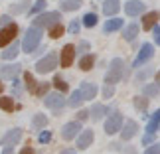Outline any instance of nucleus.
<instances>
[{"instance_id": "5701e85b", "label": "nucleus", "mask_w": 160, "mask_h": 154, "mask_svg": "<svg viewBox=\"0 0 160 154\" xmlns=\"http://www.w3.org/2000/svg\"><path fill=\"white\" fill-rule=\"evenodd\" d=\"M105 115H107V107H105V105L95 103L93 107H91V119H93V121H101Z\"/></svg>"}, {"instance_id": "473e14b6", "label": "nucleus", "mask_w": 160, "mask_h": 154, "mask_svg": "<svg viewBox=\"0 0 160 154\" xmlns=\"http://www.w3.org/2000/svg\"><path fill=\"white\" fill-rule=\"evenodd\" d=\"M142 93L146 95V97H156L158 93H160V85L156 83V85H144V89H142Z\"/></svg>"}, {"instance_id": "ddd939ff", "label": "nucleus", "mask_w": 160, "mask_h": 154, "mask_svg": "<svg viewBox=\"0 0 160 154\" xmlns=\"http://www.w3.org/2000/svg\"><path fill=\"white\" fill-rule=\"evenodd\" d=\"M22 71L20 63H12V65H0V77L2 79H16V75Z\"/></svg>"}, {"instance_id": "f3484780", "label": "nucleus", "mask_w": 160, "mask_h": 154, "mask_svg": "<svg viewBox=\"0 0 160 154\" xmlns=\"http://www.w3.org/2000/svg\"><path fill=\"white\" fill-rule=\"evenodd\" d=\"M119 10H121L119 0H105V2H103V12H105V16H115Z\"/></svg>"}, {"instance_id": "864d4df0", "label": "nucleus", "mask_w": 160, "mask_h": 154, "mask_svg": "<svg viewBox=\"0 0 160 154\" xmlns=\"http://www.w3.org/2000/svg\"><path fill=\"white\" fill-rule=\"evenodd\" d=\"M156 83H158V85H160V71H158V73H156Z\"/></svg>"}, {"instance_id": "20e7f679", "label": "nucleus", "mask_w": 160, "mask_h": 154, "mask_svg": "<svg viewBox=\"0 0 160 154\" xmlns=\"http://www.w3.org/2000/svg\"><path fill=\"white\" fill-rule=\"evenodd\" d=\"M58 63H59V55L55 52H50L46 57H42L38 63H36V71L38 73H50L58 67Z\"/></svg>"}, {"instance_id": "412c9836", "label": "nucleus", "mask_w": 160, "mask_h": 154, "mask_svg": "<svg viewBox=\"0 0 160 154\" xmlns=\"http://www.w3.org/2000/svg\"><path fill=\"white\" fill-rule=\"evenodd\" d=\"M138 32H140L138 24H128V26H127L125 30H122V38H125L127 42H132V40L138 36Z\"/></svg>"}, {"instance_id": "0eeeda50", "label": "nucleus", "mask_w": 160, "mask_h": 154, "mask_svg": "<svg viewBox=\"0 0 160 154\" xmlns=\"http://www.w3.org/2000/svg\"><path fill=\"white\" fill-rule=\"evenodd\" d=\"M75 53H77V47L73 44H65L63 50L59 52V65L61 67H69L75 59Z\"/></svg>"}, {"instance_id": "c9c22d12", "label": "nucleus", "mask_w": 160, "mask_h": 154, "mask_svg": "<svg viewBox=\"0 0 160 154\" xmlns=\"http://www.w3.org/2000/svg\"><path fill=\"white\" fill-rule=\"evenodd\" d=\"M46 0H36V4L32 6V8H30V12H28V14H38V12H42V10H44L46 8Z\"/></svg>"}, {"instance_id": "6ab92c4d", "label": "nucleus", "mask_w": 160, "mask_h": 154, "mask_svg": "<svg viewBox=\"0 0 160 154\" xmlns=\"http://www.w3.org/2000/svg\"><path fill=\"white\" fill-rule=\"evenodd\" d=\"M156 131H160V109L150 117L148 125H146V132H148V134H154Z\"/></svg>"}, {"instance_id": "f03ea898", "label": "nucleus", "mask_w": 160, "mask_h": 154, "mask_svg": "<svg viewBox=\"0 0 160 154\" xmlns=\"http://www.w3.org/2000/svg\"><path fill=\"white\" fill-rule=\"evenodd\" d=\"M122 75H125V61H122L121 57H115V59H111V63H109V69L105 73V83H119Z\"/></svg>"}, {"instance_id": "de8ad7c7", "label": "nucleus", "mask_w": 160, "mask_h": 154, "mask_svg": "<svg viewBox=\"0 0 160 154\" xmlns=\"http://www.w3.org/2000/svg\"><path fill=\"white\" fill-rule=\"evenodd\" d=\"M152 140H154V134H148V132H146V137L142 138V144H150Z\"/></svg>"}, {"instance_id": "c03bdc74", "label": "nucleus", "mask_w": 160, "mask_h": 154, "mask_svg": "<svg viewBox=\"0 0 160 154\" xmlns=\"http://www.w3.org/2000/svg\"><path fill=\"white\" fill-rule=\"evenodd\" d=\"M152 34H154V42H156V46H160V28L154 26V28H152Z\"/></svg>"}, {"instance_id": "393cba45", "label": "nucleus", "mask_w": 160, "mask_h": 154, "mask_svg": "<svg viewBox=\"0 0 160 154\" xmlns=\"http://www.w3.org/2000/svg\"><path fill=\"white\" fill-rule=\"evenodd\" d=\"M81 4H83V0H63V2L59 4V8L63 12H71V10H77Z\"/></svg>"}, {"instance_id": "423d86ee", "label": "nucleus", "mask_w": 160, "mask_h": 154, "mask_svg": "<svg viewBox=\"0 0 160 154\" xmlns=\"http://www.w3.org/2000/svg\"><path fill=\"white\" fill-rule=\"evenodd\" d=\"M16 34H18V26L16 24H8L0 30V47H6L10 46L12 42L16 40Z\"/></svg>"}, {"instance_id": "603ef678", "label": "nucleus", "mask_w": 160, "mask_h": 154, "mask_svg": "<svg viewBox=\"0 0 160 154\" xmlns=\"http://www.w3.org/2000/svg\"><path fill=\"white\" fill-rule=\"evenodd\" d=\"M2 154H12V148H10V146H6V148H4V152Z\"/></svg>"}, {"instance_id": "c85d7f7f", "label": "nucleus", "mask_w": 160, "mask_h": 154, "mask_svg": "<svg viewBox=\"0 0 160 154\" xmlns=\"http://www.w3.org/2000/svg\"><path fill=\"white\" fill-rule=\"evenodd\" d=\"M134 109L140 111V113H146V109H148V99H146V95L134 97Z\"/></svg>"}, {"instance_id": "6e6552de", "label": "nucleus", "mask_w": 160, "mask_h": 154, "mask_svg": "<svg viewBox=\"0 0 160 154\" xmlns=\"http://www.w3.org/2000/svg\"><path fill=\"white\" fill-rule=\"evenodd\" d=\"M122 128V115L121 113H113L111 117H107L105 122V134H115Z\"/></svg>"}, {"instance_id": "1a4fd4ad", "label": "nucleus", "mask_w": 160, "mask_h": 154, "mask_svg": "<svg viewBox=\"0 0 160 154\" xmlns=\"http://www.w3.org/2000/svg\"><path fill=\"white\" fill-rule=\"evenodd\" d=\"M81 131V121H71V122H65L63 128H61V138L63 140H73Z\"/></svg>"}, {"instance_id": "8fccbe9b", "label": "nucleus", "mask_w": 160, "mask_h": 154, "mask_svg": "<svg viewBox=\"0 0 160 154\" xmlns=\"http://www.w3.org/2000/svg\"><path fill=\"white\" fill-rule=\"evenodd\" d=\"M20 154H34V148H30V146H26V148H22Z\"/></svg>"}, {"instance_id": "cd10ccee", "label": "nucleus", "mask_w": 160, "mask_h": 154, "mask_svg": "<svg viewBox=\"0 0 160 154\" xmlns=\"http://www.w3.org/2000/svg\"><path fill=\"white\" fill-rule=\"evenodd\" d=\"M24 85H26V89L30 91V93H34V95H36V89H38V85H36L32 73H24Z\"/></svg>"}, {"instance_id": "c756f323", "label": "nucleus", "mask_w": 160, "mask_h": 154, "mask_svg": "<svg viewBox=\"0 0 160 154\" xmlns=\"http://www.w3.org/2000/svg\"><path fill=\"white\" fill-rule=\"evenodd\" d=\"M81 20H83V26H85V28H93L95 24H97V20H99V18H97L95 12H87V14H85V16L81 18Z\"/></svg>"}, {"instance_id": "a878e982", "label": "nucleus", "mask_w": 160, "mask_h": 154, "mask_svg": "<svg viewBox=\"0 0 160 154\" xmlns=\"http://www.w3.org/2000/svg\"><path fill=\"white\" fill-rule=\"evenodd\" d=\"M93 63H95V57L91 53H87V55H83L81 59H79V67H81L83 71H89L91 67H93Z\"/></svg>"}, {"instance_id": "aec40b11", "label": "nucleus", "mask_w": 160, "mask_h": 154, "mask_svg": "<svg viewBox=\"0 0 160 154\" xmlns=\"http://www.w3.org/2000/svg\"><path fill=\"white\" fill-rule=\"evenodd\" d=\"M122 28V20L121 18H111V20L105 22V26H103V32L105 34H111V32H117V30Z\"/></svg>"}, {"instance_id": "7c9ffc66", "label": "nucleus", "mask_w": 160, "mask_h": 154, "mask_svg": "<svg viewBox=\"0 0 160 154\" xmlns=\"http://www.w3.org/2000/svg\"><path fill=\"white\" fill-rule=\"evenodd\" d=\"M0 109L6 111V113H12V111H14V101H12V97H0Z\"/></svg>"}, {"instance_id": "a18cd8bd", "label": "nucleus", "mask_w": 160, "mask_h": 154, "mask_svg": "<svg viewBox=\"0 0 160 154\" xmlns=\"http://www.w3.org/2000/svg\"><path fill=\"white\" fill-rule=\"evenodd\" d=\"M8 24H12V18L10 16H2V18H0V26H8Z\"/></svg>"}, {"instance_id": "a211bd4d", "label": "nucleus", "mask_w": 160, "mask_h": 154, "mask_svg": "<svg viewBox=\"0 0 160 154\" xmlns=\"http://www.w3.org/2000/svg\"><path fill=\"white\" fill-rule=\"evenodd\" d=\"M158 12L154 10V12H148V14H144V18H142V30H152L156 26V22H158Z\"/></svg>"}, {"instance_id": "b1692460", "label": "nucleus", "mask_w": 160, "mask_h": 154, "mask_svg": "<svg viewBox=\"0 0 160 154\" xmlns=\"http://www.w3.org/2000/svg\"><path fill=\"white\" fill-rule=\"evenodd\" d=\"M46 125H48L46 115H34V119H32V128L34 131H44Z\"/></svg>"}, {"instance_id": "bb28decb", "label": "nucleus", "mask_w": 160, "mask_h": 154, "mask_svg": "<svg viewBox=\"0 0 160 154\" xmlns=\"http://www.w3.org/2000/svg\"><path fill=\"white\" fill-rule=\"evenodd\" d=\"M83 101H85V99H83L81 91H79V89H75V91L71 93V99L67 101V103H69V107H73V109H75V107H81V103H83Z\"/></svg>"}, {"instance_id": "f257e3e1", "label": "nucleus", "mask_w": 160, "mask_h": 154, "mask_svg": "<svg viewBox=\"0 0 160 154\" xmlns=\"http://www.w3.org/2000/svg\"><path fill=\"white\" fill-rule=\"evenodd\" d=\"M40 42H42V28L32 26V28L26 30V36H24V40H22V50L26 53H34L38 50Z\"/></svg>"}, {"instance_id": "2f4dec72", "label": "nucleus", "mask_w": 160, "mask_h": 154, "mask_svg": "<svg viewBox=\"0 0 160 154\" xmlns=\"http://www.w3.org/2000/svg\"><path fill=\"white\" fill-rule=\"evenodd\" d=\"M63 32H65V28L61 26V22H59V24H55V26L50 28V38H52V40H58V38H61V36H63Z\"/></svg>"}, {"instance_id": "f704fd0d", "label": "nucleus", "mask_w": 160, "mask_h": 154, "mask_svg": "<svg viewBox=\"0 0 160 154\" xmlns=\"http://www.w3.org/2000/svg\"><path fill=\"white\" fill-rule=\"evenodd\" d=\"M150 75H152V67H146V69L138 71V73H137V77H134V79H137V83H142L144 79H146V77H150Z\"/></svg>"}, {"instance_id": "9b49d317", "label": "nucleus", "mask_w": 160, "mask_h": 154, "mask_svg": "<svg viewBox=\"0 0 160 154\" xmlns=\"http://www.w3.org/2000/svg\"><path fill=\"white\" fill-rule=\"evenodd\" d=\"M22 134H24L22 128H12V131H8V132L2 137L0 144H2V146H16V144L22 140Z\"/></svg>"}, {"instance_id": "3c124183", "label": "nucleus", "mask_w": 160, "mask_h": 154, "mask_svg": "<svg viewBox=\"0 0 160 154\" xmlns=\"http://www.w3.org/2000/svg\"><path fill=\"white\" fill-rule=\"evenodd\" d=\"M59 154H75V150H73V148H65V150H61Z\"/></svg>"}, {"instance_id": "58836bf2", "label": "nucleus", "mask_w": 160, "mask_h": 154, "mask_svg": "<svg viewBox=\"0 0 160 154\" xmlns=\"http://www.w3.org/2000/svg\"><path fill=\"white\" fill-rule=\"evenodd\" d=\"M113 95H115V87H113V83H105V87H103V97H105V99H111Z\"/></svg>"}, {"instance_id": "39448f33", "label": "nucleus", "mask_w": 160, "mask_h": 154, "mask_svg": "<svg viewBox=\"0 0 160 154\" xmlns=\"http://www.w3.org/2000/svg\"><path fill=\"white\" fill-rule=\"evenodd\" d=\"M44 103H46L48 109L55 111V113H59V111L67 105V101L63 99V93H61V91H58V93H48L46 99H44Z\"/></svg>"}, {"instance_id": "a19ab883", "label": "nucleus", "mask_w": 160, "mask_h": 154, "mask_svg": "<svg viewBox=\"0 0 160 154\" xmlns=\"http://www.w3.org/2000/svg\"><path fill=\"white\" fill-rule=\"evenodd\" d=\"M38 140H40L42 144H48V142H50V140H52V132H50V131H44V132H40Z\"/></svg>"}, {"instance_id": "dca6fc26", "label": "nucleus", "mask_w": 160, "mask_h": 154, "mask_svg": "<svg viewBox=\"0 0 160 154\" xmlns=\"http://www.w3.org/2000/svg\"><path fill=\"white\" fill-rule=\"evenodd\" d=\"M137 132H138V125H137L134 121H127L125 127L121 128V138H122V140H131Z\"/></svg>"}, {"instance_id": "9d476101", "label": "nucleus", "mask_w": 160, "mask_h": 154, "mask_svg": "<svg viewBox=\"0 0 160 154\" xmlns=\"http://www.w3.org/2000/svg\"><path fill=\"white\" fill-rule=\"evenodd\" d=\"M152 55H154V46L152 44H142V47H140V52L137 55V59H134V67H140V65H144L146 61H148Z\"/></svg>"}, {"instance_id": "37998d69", "label": "nucleus", "mask_w": 160, "mask_h": 154, "mask_svg": "<svg viewBox=\"0 0 160 154\" xmlns=\"http://www.w3.org/2000/svg\"><path fill=\"white\" fill-rule=\"evenodd\" d=\"M89 117H91V111H79V113H77V121H85V119H89Z\"/></svg>"}, {"instance_id": "09e8293b", "label": "nucleus", "mask_w": 160, "mask_h": 154, "mask_svg": "<svg viewBox=\"0 0 160 154\" xmlns=\"http://www.w3.org/2000/svg\"><path fill=\"white\" fill-rule=\"evenodd\" d=\"M85 50H89V44H87V42H81L79 47H77V52H85Z\"/></svg>"}, {"instance_id": "7ed1b4c3", "label": "nucleus", "mask_w": 160, "mask_h": 154, "mask_svg": "<svg viewBox=\"0 0 160 154\" xmlns=\"http://www.w3.org/2000/svg\"><path fill=\"white\" fill-rule=\"evenodd\" d=\"M59 22H61V14H59V12H42V14H38L32 20V26L50 30L52 26H55V24H59Z\"/></svg>"}, {"instance_id": "4468645a", "label": "nucleus", "mask_w": 160, "mask_h": 154, "mask_svg": "<svg viewBox=\"0 0 160 154\" xmlns=\"http://www.w3.org/2000/svg\"><path fill=\"white\" fill-rule=\"evenodd\" d=\"M93 140H95V134H93V131H83L81 134L77 137V148L79 150H85V148H89L91 144H93Z\"/></svg>"}, {"instance_id": "2eb2a0df", "label": "nucleus", "mask_w": 160, "mask_h": 154, "mask_svg": "<svg viewBox=\"0 0 160 154\" xmlns=\"http://www.w3.org/2000/svg\"><path fill=\"white\" fill-rule=\"evenodd\" d=\"M79 91H81L85 101H91V99H95V95H97V85L91 83V81H83L79 85Z\"/></svg>"}, {"instance_id": "f8f14e48", "label": "nucleus", "mask_w": 160, "mask_h": 154, "mask_svg": "<svg viewBox=\"0 0 160 154\" xmlns=\"http://www.w3.org/2000/svg\"><path fill=\"white\" fill-rule=\"evenodd\" d=\"M146 10V4L140 2V0H128L125 4V12L127 16H138V14H144Z\"/></svg>"}, {"instance_id": "4be33fe9", "label": "nucleus", "mask_w": 160, "mask_h": 154, "mask_svg": "<svg viewBox=\"0 0 160 154\" xmlns=\"http://www.w3.org/2000/svg\"><path fill=\"white\" fill-rule=\"evenodd\" d=\"M18 52H20V44H18V42H12L10 46H6V47H4L2 57H4V59H14L16 55H18Z\"/></svg>"}, {"instance_id": "ea45409f", "label": "nucleus", "mask_w": 160, "mask_h": 154, "mask_svg": "<svg viewBox=\"0 0 160 154\" xmlns=\"http://www.w3.org/2000/svg\"><path fill=\"white\" fill-rule=\"evenodd\" d=\"M48 91H50V83L44 81V83H40V85H38V89H36V95L42 97V95H46Z\"/></svg>"}, {"instance_id": "4c0bfd02", "label": "nucleus", "mask_w": 160, "mask_h": 154, "mask_svg": "<svg viewBox=\"0 0 160 154\" xmlns=\"http://www.w3.org/2000/svg\"><path fill=\"white\" fill-rule=\"evenodd\" d=\"M81 24L83 22H79V20H71V24L67 26V32H69V34H77L79 30H81Z\"/></svg>"}, {"instance_id": "79ce46f5", "label": "nucleus", "mask_w": 160, "mask_h": 154, "mask_svg": "<svg viewBox=\"0 0 160 154\" xmlns=\"http://www.w3.org/2000/svg\"><path fill=\"white\" fill-rule=\"evenodd\" d=\"M144 154H160V142H154L152 146H148Z\"/></svg>"}, {"instance_id": "49530a36", "label": "nucleus", "mask_w": 160, "mask_h": 154, "mask_svg": "<svg viewBox=\"0 0 160 154\" xmlns=\"http://www.w3.org/2000/svg\"><path fill=\"white\" fill-rule=\"evenodd\" d=\"M12 83H14V97H18V95H20V81H16V79H14V81H12Z\"/></svg>"}, {"instance_id": "72a5a7b5", "label": "nucleus", "mask_w": 160, "mask_h": 154, "mask_svg": "<svg viewBox=\"0 0 160 154\" xmlns=\"http://www.w3.org/2000/svg\"><path fill=\"white\" fill-rule=\"evenodd\" d=\"M24 12H30V8H28V2L10 6V14H24Z\"/></svg>"}, {"instance_id": "5fc2aeb1", "label": "nucleus", "mask_w": 160, "mask_h": 154, "mask_svg": "<svg viewBox=\"0 0 160 154\" xmlns=\"http://www.w3.org/2000/svg\"><path fill=\"white\" fill-rule=\"evenodd\" d=\"M2 91H4V85H2V83H0V93H2Z\"/></svg>"}, {"instance_id": "e433bc0d", "label": "nucleus", "mask_w": 160, "mask_h": 154, "mask_svg": "<svg viewBox=\"0 0 160 154\" xmlns=\"http://www.w3.org/2000/svg\"><path fill=\"white\" fill-rule=\"evenodd\" d=\"M53 85H55V89H58V91H61V93H65V91L69 89V87H67V83H65L63 79L59 77V75H58V77L53 79Z\"/></svg>"}]
</instances>
